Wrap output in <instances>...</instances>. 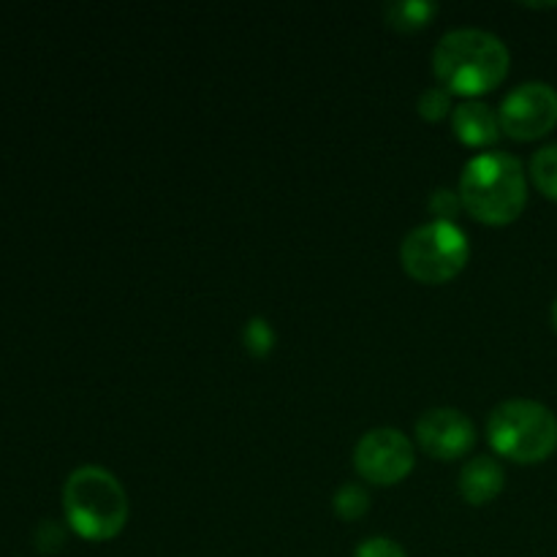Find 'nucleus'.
Listing matches in <instances>:
<instances>
[{
	"label": "nucleus",
	"instance_id": "f257e3e1",
	"mask_svg": "<svg viewBox=\"0 0 557 557\" xmlns=\"http://www.w3.org/2000/svg\"><path fill=\"white\" fill-rule=\"evenodd\" d=\"M433 69L449 92L479 96L504 82L509 49L495 33L482 27H455L435 47Z\"/></svg>",
	"mask_w": 557,
	"mask_h": 557
},
{
	"label": "nucleus",
	"instance_id": "f03ea898",
	"mask_svg": "<svg viewBox=\"0 0 557 557\" xmlns=\"http://www.w3.org/2000/svg\"><path fill=\"white\" fill-rule=\"evenodd\" d=\"M460 199L471 215L484 223H509L528 201L525 169L506 150H487L466 163Z\"/></svg>",
	"mask_w": 557,
	"mask_h": 557
},
{
	"label": "nucleus",
	"instance_id": "7ed1b4c3",
	"mask_svg": "<svg viewBox=\"0 0 557 557\" xmlns=\"http://www.w3.org/2000/svg\"><path fill=\"white\" fill-rule=\"evenodd\" d=\"M65 520L79 536L107 542L123 531L128 520V495L112 471L82 466L63 484Z\"/></svg>",
	"mask_w": 557,
	"mask_h": 557
},
{
	"label": "nucleus",
	"instance_id": "20e7f679",
	"mask_svg": "<svg viewBox=\"0 0 557 557\" xmlns=\"http://www.w3.org/2000/svg\"><path fill=\"white\" fill-rule=\"evenodd\" d=\"M487 435L498 455L517 462H542L557 449V417L544 403L515 397L493 408Z\"/></svg>",
	"mask_w": 557,
	"mask_h": 557
},
{
	"label": "nucleus",
	"instance_id": "39448f33",
	"mask_svg": "<svg viewBox=\"0 0 557 557\" xmlns=\"http://www.w3.org/2000/svg\"><path fill=\"white\" fill-rule=\"evenodd\" d=\"M400 256L408 275L422 283H444L466 267L471 245L455 221H430L406 234Z\"/></svg>",
	"mask_w": 557,
	"mask_h": 557
},
{
	"label": "nucleus",
	"instance_id": "423d86ee",
	"mask_svg": "<svg viewBox=\"0 0 557 557\" xmlns=\"http://www.w3.org/2000/svg\"><path fill=\"white\" fill-rule=\"evenodd\" d=\"M498 117L515 139H539L557 125V90L547 82H525L504 98Z\"/></svg>",
	"mask_w": 557,
	"mask_h": 557
},
{
	"label": "nucleus",
	"instance_id": "0eeeda50",
	"mask_svg": "<svg viewBox=\"0 0 557 557\" xmlns=\"http://www.w3.org/2000/svg\"><path fill=\"white\" fill-rule=\"evenodd\" d=\"M354 462L370 482L395 484L413 468V446L397 428H375L359 438Z\"/></svg>",
	"mask_w": 557,
	"mask_h": 557
},
{
	"label": "nucleus",
	"instance_id": "6e6552de",
	"mask_svg": "<svg viewBox=\"0 0 557 557\" xmlns=\"http://www.w3.org/2000/svg\"><path fill=\"white\" fill-rule=\"evenodd\" d=\"M417 438L424 451L441 460H455L466 455L476 441L471 419L457 408H430L419 417Z\"/></svg>",
	"mask_w": 557,
	"mask_h": 557
},
{
	"label": "nucleus",
	"instance_id": "1a4fd4ad",
	"mask_svg": "<svg viewBox=\"0 0 557 557\" xmlns=\"http://www.w3.org/2000/svg\"><path fill=\"white\" fill-rule=\"evenodd\" d=\"M451 128L466 145H490L504 131L495 109L490 103L476 101V98L457 103L455 114H451Z\"/></svg>",
	"mask_w": 557,
	"mask_h": 557
},
{
	"label": "nucleus",
	"instance_id": "9d476101",
	"mask_svg": "<svg viewBox=\"0 0 557 557\" xmlns=\"http://www.w3.org/2000/svg\"><path fill=\"white\" fill-rule=\"evenodd\" d=\"M504 466L490 455H476L462 466L460 493L471 504H487L504 490Z\"/></svg>",
	"mask_w": 557,
	"mask_h": 557
},
{
	"label": "nucleus",
	"instance_id": "9b49d317",
	"mask_svg": "<svg viewBox=\"0 0 557 557\" xmlns=\"http://www.w3.org/2000/svg\"><path fill=\"white\" fill-rule=\"evenodd\" d=\"M438 5L430 0H395V3L384 5L386 22L400 30H411V27L428 25L430 16H435Z\"/></svg>",
	"mask_w": 557,
	"mask_h": 557
},
{
	"label": "nucleus",
	"instance_id": "f8f14e48",
	"mask_svg": "<svg viewBox=\"0 0 557 557\" xmlns=\"http://www.w3.org/2000/svg\"><path fill=\"white\" fill-rule=\"evenodd\" d=\"M531 177L544 196L557 201V145H544L533 152Z\"/></svg>",
	"mask_w": 557,
	"mask_h": 557
},
{
	"label": "nucleus",
	"instance_id": "ddd939ff",
	"mask_svg": "<svg viewBox=\"0 0 557 557\" xmlns=\"http://www.w3.org/2000/svg\"><path fill=\"white\" fill-rule=\"evenodd\" d=\"M370 509V498L359 484H343L335 495V511L346 520H357Z\"/></svg>",
	"mask_w": 557,
	"mask_h": 557
},
{
	"label": "nucleus",
	"instance_id": "4468645a",
	"mask_svg": "<svg viewBox=\"0 0 557 557\" xmlns=\"http://www.w3.org/2000/svg\"><path fill=\"white\" fill-rule=\"evenodd\" d=\"M451 109V92L446 87H428V90L419 96V112L428 120L444 117Z\"/></svg>",
	"mask_w": 557,
	"mask_h": 557
},
{
	"label": "nucleus",
	"instance_id": "2eb2a0df",
	"mask_svg": "<svg viewBox=\"0 0 557 557\" xmlns=\"http://www.w3.org/2000/svg\"><path fill=\"white\" fill-rule=\"evenodd\" d=\"M243 341L253 354H267L272 343H275V332H272V326L264 319H250L243 332Z\"/></svg>",
	"mask_w": 557,
	"mask_h": 557
},
{
	"label": "nucleus",
	"instance_id": "dca6fc26",
	"mask_svg": "<svg viewBox=\"0 0 557 557\" xmlns=\"http://www.w3.org/2000/svg\"><path fill=\"white\" fill-rule=\"evenodd\" d=\"M462 199H460V190H451V188H438L433 196H430V210L438 215V221H451V218L460 212Z\"/></svg>",
	"mask_w": 557,
	"mask_h": 557
},
{
	"label": "nucleus",
	"instance_id": "f3484780",
	"mask_svg": "<svg viewBox=\"0 0 557 557\" xmlns=\"http://www.w3.org/2000/svg\"><path fill=\"white\" fill-rule=\"evenodd\" d=\"M354 557H408V555L406 549H403L397 542H392V539L373 536V539H364V542L359 544Z\"/></svg>",
	"mask_w": 557,
	"mask_h": 557
},
{
	"label": "nucleus",
	"instance_id": "a211bd4d",
	"mask_svg": "<svg viewBox=\"0 0 557 557\" xmlns=\"http://www.w3.org/2000/svg\"><path fill=\"white\" fill-rule=\"evenodd\" d=\"M36 544L41 553H54V549H60L65 544L63 528L54 520H44L41 525L36 528Z\"/></svg>",
	"mask_w": 557,
	"mask_h": 557
},
{
	"label": "nucleus",
	"instance_id": "6ab92c4d",
	"mask_svg": "<svg viewBox=\"0 0 557 557\" xmlns=\"http://www.w3.org/2000/svg\"><path fill=\"white\" fill-rule=\"evenodd\" d=\"M553 324H555V330H557V299H555V305H553Z\"/></svg>",
	"mask_w": 557,
	"mask_h": 557
}]
</instances>
